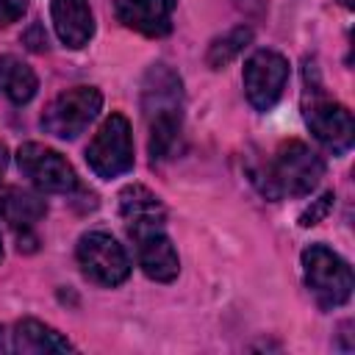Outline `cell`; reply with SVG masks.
I'll use <instances>...</instances> for the list:
<instances>
[{"instance_id":"18","label":"cell","mask_w":355,"mask_h":355,"mask_svg":"<svg viewBox=\"0 0 355 355\" xmlns=\"http://www.w3.org/2000/svg\"><path fill=\"white\" fill-rule=\"evenodd\" d=\"M25 11H28V0H0V25H11L22 19Z\"/></svg>"},{"instance_id":"13","label":"cell","mask_w":355,"mask_h":355,"mask_svg":"<svg viewBox=\"0 0 355 355\" xmlns=\"http://www.w3.org/2000/svg\"><path fill=\"white\" fill-rule=\"evenodd\" d=\"M50 17L55 36L72 50H80L94 36V14L89 0H53Z\"/></svg>"},{"instance_id":"21","label":"cell","mask_w":355,"mask_h":355,"mask_svg":"<svg viewBox=\"0 0 355 355\" xmlns=\"http://www.w3.org/2000/svg\"><path fill=\"white\" fill-rule=\"evenodd\" d=\"M0 258H3V239H0Z\"/></svg>"},{"instance_id":"12","label":"cell","mask_w":355,"mask_h":355,"mask_svg":"<svg viewBox=\"0 0 355 355\" xmlns=\"http://www.w3.org/2000/svg\"><path fill=\"white\" fill-rule=\"evenodd\" d=\"M114 14L125 28L150 39H161L172 31L175 0H116Z\"/></svg>"},{"instance_id":"19","label":"cell","mask_w":355,"mask_h":355,"mask_svg":"<svg viewBox=\"0 0 355 355\" xmlns=\"http://www.w3.org/2000/svg\"><path fill=\"white\" fill-rule=\"evenodd\" d=\"M6 161H8V155H6V144L0 141V169L6 166Z\"/></svg>"},{"instance_id":"16","label":"cell","mask_w":355,"mask_h":355,"mask_svg":"<svg viewBox=\"0 0 355 355\" xmlns=\"http://www.w3.org/2000/svg\"><path fill=\"white\" fill-rule=\"evenodd\" d=\"M250 42H252V31H250L247 25H239V28L227 31L225 36H219V39L211 42V47H208V53H205L208 67H211V69H222V67L230 64Z\"/></svg>"},{"instance_id":"3","label":"cell","mask_w":355,"mask_h":355,"mask_svg":"<svg viewBox=\"0 0 355 355\" xmlns=\"http://www.w3.org/2000/svg\"><path fill=\"white\" fill-rule=\"evenodd\" d=\"M250 175L266 200L305 197L319 186L324 175V161L305 141L291 139V141H283L272 153V158H266Z\"/></svg>"},{"instance_id":"15","label":"cell","mask_w":355,"mask_h":355,"mask_svg":"<svg viewBox=\"0 0 355 355\" xmlns=\"http://www.w3.org/2000/svg\"><path fill=\"white\" fill-rule=\"evenodd\" d=\"M39 89L36 72L17 55H0V94L8 97L14 105H25L33 100Z\"/></svg>"},{"instance_id":"9","label":"cell","mask_w":355,"mask_h":355,"mask_svg":"<svg viewBox=\"0 0 355 355\" xmlns=\"http://www.w3.org/2000/svg\"><path fill=\"white\" fill-rule=\"evenodd\" d=\"M17 166L42 191L72 194V191L80 189V180H78L72 164L58 150L44 147L39 141H25L17 150Z\"/></svg>"},{"instance_id":"7","label":"cell","mask_w":355,"mask_h":355,"mask_svg":"<svg viewBox=\"0 0 355 355\" xmlns=\"http://www.w3.org/2000/svg\"><path fill=\"white\" fill-rule=\"evenodd\" d=\"M75 258L80 272L97 286H119L130 275V258L125 247L105 230H89L78 239Z\"/></svg>"},{"instance_id":"5","label":"cell","mask_w":355,"mask_h":355,"mask_svg":"<svg viewBox=\"0 0 355 355\" xmlns=\"http://www.w3.org/2000/svg\"><path fill=\"white\" fill-rule=\"evenodd\" d=\"M302 277L322 308H338L352 297L355 280L349 263L324 244H311L302 250Z\"/></svg>"},{"instance_id":"4","label":"cell","mask_w":355,"mask_h":355,"mask_svg":"<svg viewBox=\"0 0 355 355\" xmlns=\"http://www.w3.org/2000/svg\"><path fill=\"white\" fill-rule=\"evenodd\" d=\"M305 103H302V116H305V125L308 130L313 133V139L327 147L333 155H341L352 147V139H355V122H352V114L347 105L330 100L319 80H308L305 78Z\"/></svg>"},{"instance_id":"1","label":"cell","mask_w":355,"mask_h":355,"mask_svg":"<svg viewBox=\"0 0 355 355\" xmlns=\"http://www.w3.org/2000/svg\"><path fill=\"white\" fill-rule=\"evenodd\" d=\"M119 214L125 219L141 272L150 280L172 283L180 272V258L172 239L166 236V211L161 200L150 189L133 183L119 191Z\"/></svg>"},{"instance_id":"20","label":"cell","mask_w":355,"mask_h":355,"mask_svg":"<svg viewBox=\"0 0 355 355\" xmlns=\"http://www.w3.org/2000/svg\"><path fill=\"white\" fill-rule=\"evenodd\" d=\"M338 3H341L344 8H352V6H355V0H338Z\"/></svg>"},{"instance_id":"11","label":"cell","mask_w":355,"mask_h":355,"mask_svg":"<svg viewBox=\"0 0 355 355\" xmlns=\"http://www.w3.org/2000/svg\"><path fill=\"white\" fill-rule=\"evenodd\" d=\"M72 344L50 324L39 319H19L14 324L0 327V352L14 355H47V352H69Z\"/></svg>"},{"instance_id":"10","label":"cell","mask_w":355,"mask_h":355,"mask_svg":"<svg viewBox=\"0 0 355 355\" xmlns=\"http://www.w3.org/2000/svg\"><path fill=\"white\" fill-rule=\"evenodd\" d=\"M244 94L255 111H269L288 83V61L275 50H258L244 61Z\"/></svg>"},{"instance_id":"6","label":"cell","mask_w":355,"mask_h":355,"mask_svg":"<svg viewBox=\"0 0 355 355\" xmlns=\"http://www.w3.org/2000/svg\"><path fill=\"white\" fill-rule=\"evenodd\" d=\"M103 108V94L97 86H72L55 94L44 114H42V130L55 139H75L94 122V116Z\"/></svg>"},{"instance_id":"2","label":"cell","mask_w":355,"mask_h":355,"mask_svg":"<svg viewBox=\"0 0 355 355\" xmlns=\"http://www.w3.org/2000/svg\"><path fill=\"white\" fill-rule=\"evenodd\" d=\"M141 111L147 119L150 158L164 161L175 153L183 130V83L166 64H153L141 86Z\"/></svg>"},{"instance_id":"8","label":"cell","mask_w":355,"mask_h":355,"mask_svg":"<svg viewBox=\"0 0 355 355\" xmlns=\"http://www.w3.org/2000/svg\"><path fill=\"white\" fill-rule=\"evenodd\" d=\"M86 164L103 180L119 178L133 169V136L130 122L122 114H111L97 128L94 139L86 147Z\"/></svg>"},{"instance_id":"17","label":"cell","mask_w":355,"mask_h":355,"mask_svg":"<svg viewBox=\"0 0 355 355\" xmlns=\"http://www.w3.org/2000/svg\"><path fill=\"white\" fill-rule=\"evenodd\" d=\"M333 200H336L333 191H324L311 208H305V211L300 214V225H302V227H313V225H319V222L327 216V211L333 208Z\"/></svg>"},{"instance_id":"14","label":"cell","mask_w":355,"mask_h":355,"mask_svg":"<svg viewBox=\"0 0 355 355\" xmlns=\"http://www.w3.org/2000/svg\"><path fill=\"white\" fill-rule=\"evenodd\" d=\"M44 214H47V202L36 191L8 186L0 180V219H6L14 230L28 233L39 219H44Z\"/></svg>"}]
</instances>
